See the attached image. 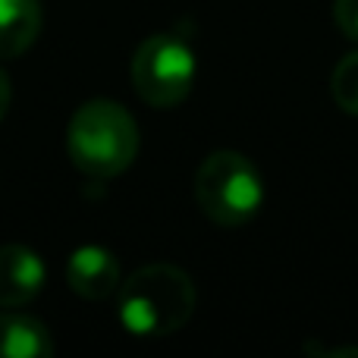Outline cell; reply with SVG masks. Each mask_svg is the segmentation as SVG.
Here are the masks:
<instances>
[{
    "label": "cell",
    "instance_id": "obj_6",
    "mask_svg": "<svg viewBox=\"0 0 358 358\" xmlns=\"http://www.w3.org/2000/svg\"><path fill=\"white\" fill-rule=\"evenodd\" d=\"M44 261L25 245L0 248V308L29 305L44 286Z\"/></svg>",
    "mask_w": 358,
    "mask_h": 358
},
{
    "label": "cell",
    "instance_id": "obj_8",
    "mask_svg": "<svg viewBox=\"0 0 358 358\" xmlns=\"http://www.w3.org/2000/svg\"><path fill=\"white\" fill-rule=\"evenodd\" d=\"M41 31L38 0H0V57H19Z\"/></svg>",
    "mask_w": 358,
    "mask_h": 358
},
{
    "label": "cell",
    "instance_id": "obj_10",
    "mask_svg": "<svg viewBox=\"0 0 358 358\" xmlns=\"http://www.w3.org/2000/svg\"><path fill=\"white\" fill-rule=\"evenodd\" d=\"M334 19L346 38L358 41V0H336L334 3Z\"/></svg>",
    "mask_w": 358,
    "mask_h": 358
},
{
    "label": "cell",
    "instance_id": "obj_11",
    "mask_svg": "<svg viewBox=\"0 0 358 358\" xmlns=\"http://www.w3.org/2000/svg\"><path fill=\"white\" fill-rule=\"evenodd\" d=\"M305 352H311V355H321V358H327V355H346V358H355V355H358V346L336 349V346H321V343H317V340H311V343H305Z\"/></svg>",
    "mask_w": 358,
    "mask_h": 358
},
{
    "label": "cell",
    "instance_id": "obj_7",
    "mask_svg": "<svg viewBox=\"0 0 358 358\" xmlns=\"http://www.w3.org/2000/svg\"><path fill=\"white\" fill-rule=\"evenodd\" d=\"M50 352V330L38 317L19 311L0 315V358H48Z\"/></svg>",
    "mask_w": 358,
    "mask_h": 358
},
{
    "label": "cell",
    "instance_id": "obj_1",
    "mask_svg": "<svg viewBox=\"0 0 358 358\" xmlns=\"http://www.w3.org/2000/svg\"><path fill=\"white\" fill-rule=\"evenodd\" d=\"M195 311V283L176 264H145L120 283L117 315L132 336H170Z\"/></svg>",
    "mask_w": 358,
    "mask_h": 358
},
{
    "label": "cell",
    "instance_id": "obj_3",
    "mask_svg": "<svg viewBox=\"0 0 358 358\" xmlns=\"http://www.w3.org/2000/svg\"><path fill=\"white\" fill-rule=\"evenodd\" d=\"M195 201L220 227L252 220L264 201V182L255 164L239 151H214L195 173Z\"/></svg>",
    "mask_w": 358,
    "mask_h": 358
},
{
    "label": "cell",
    "instance_id": "obj_12",
    "mask_svg": "<svg viewBox=\"0 0 358 358\" xmlns=\"http://www.w3.org/2000/svg\"><path fill=\"white\" fill-rule=\"evenodd\" d=\"M6 110H10V79H6V73L0 69V120L6 117Z\"/></svg>",
    "mask_w": 358,
    "mask_h": 358
},
{
    "label": "cell",
    "instance_id": "obj_4",
    "mask_svg": "<svg viewBox=\"0 0 358 358\" xmlns=\"http://www.w3.org/2000/svg\"><path fill=\"white\" fill-rule=\"evenodd\" d=\"M132 88L151 107H176L189 98L198 76V60L179 35L161 31L138 44L132 57Z\"/></svg>",
    "mask_w": 358,
    "mask_h": 358
},
{
    "label": "cell",
    "instance_id": "obj_2",
    "mask_svg": "<svg viewBox=\"0 0 358 358\" xmlns=\"http://www.w3.org/2000/svg\"><path fill=\"white\" fill-rule=\"evenodd\" d=\"M69 161L92 179L120 176L138 155V126L123 104L94 98L73 113L66 129Z\"/></svg>",
    "mask_w": 358,
    "mask_h": 358
},
{
    "label": "cell",
    "instance_id": "obj_5",
    "mask_svg": "<svg viewBox=\"0 0 358 358\" xmlns=\"http://www.w3.org/2000/svg\"><path fill=\"white\" fill-rule=\"evenodd\" d=\"M66 283L88 302L113 296L120 289V261L104 245H82L66 261Z\"/></svg>",
    "mask_w": 358,
    "mask_h": 358
},
{
    "label": "cell",
    "instance_id": "obj_9",
    "mask_svg": "<svg viewBox=\"0 0 358 358\" xmlns=\"http://www.w3.org/2000/svg\"><path fill=\"white\" fill-rule=\"evenodd\" d=\"M330 94H334L340 110L358 117V50L346 54L336 63L334 76H330Z\"/></svg>",
    "mask_w": 358,
    "mask_h": 358
}]
</instances>
